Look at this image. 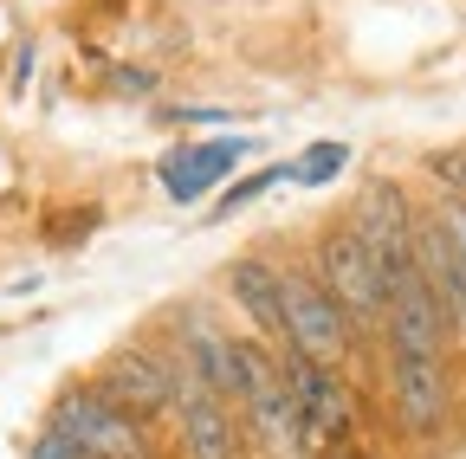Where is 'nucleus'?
I'll use <instances>...</instances> for the list:
<instances>
[{
  "instance_id": "nucleus-7",
  "label": "nucleus",
  "mask_w": 466,
  "mask_h": 459,
  "mask_svg": "<svg viewBox=\"0 0 466 459\" xmlns=\"http://www.w3.org/2000/svg\"><path fill=\"white\" fill-rule=\"evenodd\" d=\"M389 394L408 434H434L447 421V363L421 350H389Z\"/></svg>"
},
{
  "instance_id": "nucleus-10",
  "label": "nucleus",
  "mask_w": 466,
  "mask_h": 459,
  "mask_svg": "<svg viewBox=\"0 0 466 459\" xmlns=\"http://www.w3.org/2000/svg\"><path fill=\"white\" fill-rule=\"evenodd\" d=\"M240 155H247V143H240V136H227V143H195V149H175V155L162 162L168 201H201V195H214V182H227Z\"/></svg>"
},
{
  "instance_id": "nucleus-3",
  "label": "nucleus",
  "mask_w": 466,
  "mask_h": 459,
  "mask_svg": "<svg viewBox=\"0 0 466 459\" xmlns=\"http://www.w3.org/2000/svg\"><path fill=\"white\" fill-rule=\"evenodd\" d=\"M279 304H285V350L299 356H318V363H337L350 350V324L343 304L324 292L318 272H279Z\"/></svg>"
},
{
  "instance_id": "nucleus-13",
  "label": "nucleus",
  "mask_w": 466,
  "mask_h": 459,
  "mask_svg": "<svg viewBox=\"0 0 466 459\" xmlns=\"http://www.w3.org/2000/svg\"><path fill=\"white\" fill-rule=\"evenodd\" d=\"M350 168V149L343 143H311L299 162H291V182H305V188H324V182H337Z\"/></svg>"
},
{
  "instance_id": "nucleus-12",
  "label": "nucleus",
  "mask_w": 466,
  "mask_h": 459,
  "mask_svg": "<svg viewBox=\"0 0 466 459\" xmlns=\"http://www.w3.org/2000/svg\"><path fill=\"white\" fill-rule=\"evenodd\" d=\"M188 375H201L220 401H240V375H247V350H240V336H227V330H188Z\"/></svg>"
},
{
  "instance_id": "nucleus-1",
  "label": "nucleus",
  "mask_w": 466,
  "mask_h": 459,
  "mask_svg": "<svg viewBox=\"0 0 466 459\" xmlns=\"http://www.w3.org/2000/svg\"><path fill=\"white\" fill-rule=\"evenodd\" d=\"M318 278H324V292L343 304L350 324H382L389 317V272L376 265V253L363 246V234L350 220H337L318 240Z\"/></svg>"
},
{
  "instance_id": "nucleus-15",
  "label": "nucleus",
  "mask_w": 466,
  "mask_h": 459,
  "mask_svg": "<svg viewBox=\"0 0 466 459\" xmlns=\"http://www.w3.org/2000/svg\"><path fill=\"white\" fill-rule=\"evenodd\" d=\"M26 459H91V453H85V446H72L66 434H52V427H46V434L33 440V453H26Z\"/></svg>"
},
{
  "instance_id": "nucleus-14",
  "label": "nucleus",
  "mask_w": 466,
  "mask_h": 459,
  "mask_svg": "<svg viewBox=\"0 0 466 459\" xmlns=\"http://www.w3.org/2000/svg\"><path fill=\"white\" fill-rule=\"evenodd\" d=\"M272 182H291V168H259V175L233 182V188H227V195L214 201V214H240V207H247V201H259V195H266Z\"/></svg>"
},
{
  "instance_id": "nucleus-11",
  "label": "nucleus",
  "mask_w": 466,
  "mask_h": 459,
  "mask_svg": "<svg viewBox=\"0 0 466 459\" xmlns=\"http://www.w3.org/2000/svg\"><path fill=\"white\" fill-rule=\"evenodd\" d=\"M227 292H233V304H240V311L253 317V330H259V336L285 343V304H279V272H272L266 259H233V265H227Z\"/></svg>"
},
{
  "instance_id": "nucleus-16",
  "label": "nucleus",
  "mask_w": 466,
  "mask_h": 459,
  "mask_svg": "<svg viewBox=\"0 0 466 459\" xmlns=\"http://www.w3.org/2000/svg\"><path fill=\"white\" fill-rule=\"evenodd\" d=\"M330 459H370L363 446H330Z\"/></svg>"
},
{
  "instance_id": "nucleus-17",
  "label": "nucleus",
  "mask_w": 466,
  "mask_h": 459,
  "mask_svg": "<svg viewBox=\"0 0 466 459\" xmlns=\"http://www.w3.org/2000/svg\"><path fill=\"white\" fill-rule=\"evenodd\" d=\"M460 201H466V195H460Z\"/></svg>"
},
{
  "instance_id": "nucleus-4",
  "label": "nucleus",
  "mask_w": 466,
  "mask_h": 459,
  "mask_svg": "<svg viewBox=\"0 0 466 459\" xmlns=\"http://www.w3.org/2000/svg\"><path fill=\"white\" fill-rule=\"evenodd\" d=\"M350 226L363 234V246L376 253V265L389 272V284H395L401 272L421 265V220H415V207H408L401 182H370V188L357 195Z\"/></svg>"
},
{
  "instance_id": "nucleus-9",
  "label": "nucleus",
  "mask_w": 466,
  "mask_h": 459,
  "mask_svg": "<svg viewBox=\"0 0 466 459\" xmlns=\"http://www.w3.org/2000/svg\"><path fill=\"white\" fill-rule=\"evenodd\" d=\"M175 382H182V375H175L162 356H149V350H124V356L104 369L97 388L116 401V408H130L137 421H149V414L175 408Z\"/></svg>"
},
{
  "instance_id": "nucleus-5",
  "label": "nucleus",
  "mask_w": 466,
  "mask_h": 459,
  "mask_svg": "<svg viewBox=\"0 0 466 459\" xmlns=\"http://www.w3.org/2000/svg\"><path fill=\"white\" fill-rule=\"evenodd\" d=\"M279 375H285V394H291V408H299V427L311 446H330L350 434V421H357V408H350V388L337 382L330 363L318 356H299V350H285L279 356Z\"/></svg>"
},
{
  "instance_id": "nucleus-6",
  "label": "nucleus",
  "mask_w": 466,
  "mask_h": 459,
  "mask_svg": "<svg viewBox=\"0 0 466 459\" xmlns=\"http://www.w3.org/2000/svg\"><path fill=\"white\" fill-rule=\"evenodd\" d=\"M421 272L453 330H466V201L453 195L434 220H421Z\"/></svg>"
},
{
  "instance_id": "nucleus-8",
  "label": "nucleus",
  "mask_w": 466,
  "mask_h": 459,
  "mask_svg": "<svg viewBox=\"0 0 466 459\" xmlns=\"http://www.w3.org/2000/svg\"><path fill=\"white\" fill-rule=\"evenodd\" d=\"M175 414H182V446H188V459H240V427H233L227 401H220L201 375H182V382H175Z\"/></svg>"
},
{
  "instance_id": "nucleus-2",
  "label": "nucleus",
  "mask_w": 466,
  "mask_h": 459,
  "mask_svg": "<svg viewBox=\"0 0 466 459\" xmlns=\"http://www.w3.org/2000/svg\"><path fill=\"white\" fill-rule=\"evenodd\" d=\"M52 434H66L72 446H85L91 459H149V434L130 408H116L104 388H72L52 401Z\"/></svg>"
}]
</instances>
